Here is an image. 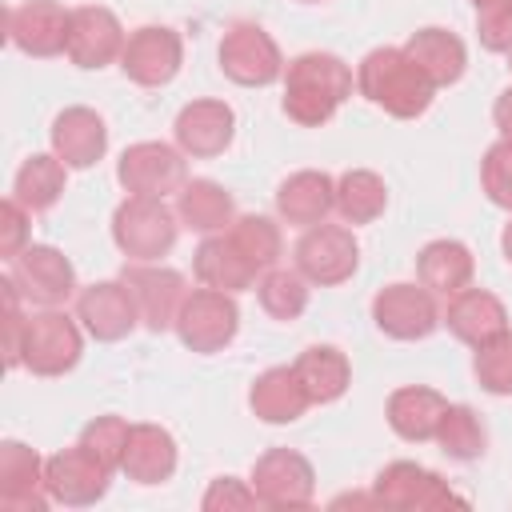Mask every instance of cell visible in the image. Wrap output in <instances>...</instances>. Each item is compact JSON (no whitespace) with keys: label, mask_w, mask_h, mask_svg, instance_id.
<instances>
[{"label":"cell","mask_w":512,"mask_h":512,"mask_svg":"<svg viewBox=\"0 0 512 512\" xmlns=\"http://www.w3.org/2000/svg\"><path fill=\"white\" fill-rule=\"evenodd\" d=\"M352 96V68L332 52H304L284 64V116L300 128H320Z\"/></svg>","instance_id":"6da1fadb"},{"label":"cell","mask_w":512,"mask_h":512,"mask_svg":"<svg viewBox=\"0 0 512 512\" xmlns=\"http://www.w3.org/2000/svg\"><path fill=\"white\" fill-rule=\"evenodd\" d=\"M356 92L396 120H416L432 108L436 84L404 48H372L356 68Z\"/></svg>","instance_id":"7a4b0ae2"},{"label":"cell","mask_w":512,"mask_h":512,"mask_svg":"<svg viewBox=\"0 0 512 512\" xmlns=\"http://www.w3.org/2000/svg\"><path fill=\"white\" fill-rule=\"evenodd\" d=\"M180 216L156 196H124L112 212V240L128 260H160L176 248Z\"/></svg>","instance_id":"3957f363"},{"label":"cell","mask_w":512,"mask_h":512,"mask_svg":"<svg viewBox=\"0 0 512 512\" xmlns=\"http://www.w3.org/2000/svg\"><path fill=\"white\" fill-rule=\"evenodd\" d=\"M80 320L60 312V308H44L32 312L24 320V344H20V364L32 376H64L80 364L84 352V336H80Z\"/></svg>","instance_id":"277c9868"},{"label":"cell","mask_w":512,"mask_h":512,"mask_svg":"<svg viewBox=\"0 0 512 512\" xmlns=\"http://www.w3.org/2000/svg\"><path fill=\"white\" fill-rule=\"evenodd\" d=\"M292 264H296V272L308 284L336 288V284H344V280L356 276V268H360V244H356L352 228L324 220V224L304 228V236L292 248Z\"/></svg>","instance_id":"5b68a950"},{"label":"cell","mask_w":512,"mask_h":512,"mask_svg":"<svg viewBox=\"0 0 512 512\" xmlns=\"http://www.w3.org/2000/svg\"><path fill=\"white\" fill-rule=\"evenodd\" d=\"M240 332V308H236V296L232 292H220V288H192L188 300L180 304V316H176V336L184 348L200 352V356H212L220 348H228Z\"/></svg>","instance_id":"8992f818"},{"label":"cell","mask_w":512,"mask_h":512,"mask_svg":"<svg viewBox=\"0 0 512 512\" xmlns=\"http://www.w3.org/2000/svg\"><path fill=\"white\" fill-rule=\"evenodd\" d=\"M220 72L240 88H268L284 80L280 44L252 20H236L220 36Z\"/></svg>","instance_id":"52a82bcc"},{"label":"cell","mask_w":512,"mask_h":512,"mask_svg":"<svg viewBox=\"0 0 512 512\" xmlns=\"http://www.w3.org/2000/svg\"><path fill=\"white\" fill-rule=\"evenodd\" d=\"M8 276L20 288V296L36 308H60L80 288L72 260L52 244H28L20 256L8 260Z\"/></svg>","instance_id":"ba28073f"},{"label":"cell","mask_w":512,"mask_h":512,"mask_svg":"<svg viewBox=\"0 0 512 512\" xmlns=\"http://www.w3.org/2000/svg\"><path fill=\"white\" fill-rule=\"evenodd\" d=\"M120 280L128 284V292L140 308V324L148 332L176 328L180 304L188 300V280L176 268H164L160 260H128Z\"/></svg>","instance_id":"9c48e42d"},{"label":"cell","mask_w":512,"mask_h":512,"mask_svg":"<svg viewBox=\"0 0 512 512\" xmlns=\"http://www.w3.org/2000/svg\"><path fill=\"white\" fill-rule=\"evenodd\" d=\"M116 180L124 184L128 196H172L188 184V164H184V152L164 144V140H140V144H128L120 164H116Z\"/></svg>","instance_id":"30bf717a"},{"label":"cell","mask_w":512,"mask_h":512,"mask_svg":"<svg viewBox=\"0 0 512 512\" xmlns=\"http://www.w3.org/2000/svg\"><path fill=\"white\" fill-rule=\"evenodd\" d=\"M372 504L400 508V512H416V508L428 512V508L464 504V496H456L440 472H432L424 464H412V460H392L372 480Z\"/></svg>","instance_id":"8fae6325"},{"label":"cell","mask_w":512,"mask_h":512,"mask_svg":"<svg viewBox=\"0 0 512 512\" xmlns=\"http://www.w3.org/2000/svg\"><path fill=\"white\" fill-rule=\"evenodd\" d=\"M184 64V40L168 24H144L128 32L120 52V72L140 88H164L176 80Z\"/></svg>","instance_id":"7c38bea8"},{"label":"cell","mask_w":512,"mask_h":512,"mask_svg":"<svg viewBox=\"0 0 512 512\" xmlns=\"http://www.w3.org/2000/svg\"><path fill=\"white\" fill-rule=\"evenodd\" d=\"M252 488L264 508H308L316 500V472L296 448H268L252 464Z\"/></svg>","instance_id":"4fadbf2b"},{"label":"cell","mask_w":512,"mask_h":512,"mask_svg":"<svg viewBox=\"0 0 512 512\" xmlns=\"http://www.w3.org/2000/svg\"><path fill=\"white\" fill-rule=\"evenodd\" d=\"M372 320L388 340H428L440 328L436 292L416 284H388L372 296Z\"/></svg>","instance_id":"5bb4252c"},{"label":"cell","mask_w":512,"mask_h":512,"mask_svg":"<svg viewBox=\"0 0 512 512\" xmlns=\"http://www.w3.org/2000/svg\"><path fill=\"white\" fill-rule=\"evenodd\" d=\"M108 468L88 456L80 444L72 448H60L44 460V484H48V496L52 504H64V508H88L96 500H104L108 492Z\"/></svg>","instance_id":"9a60e30c"},{"label":"cell","mask_w":512,"mask_h":512,"mask_svg":"<svg viewBox=\"0 0 512 512\" xmlns=\"http://www.w3.org/2000/svg\"><path fill=\"white\" fill-rule=\"evenodd\" d=\"M68 20L72 8H64L60 0H24L8 8V40L24 56L52 60L68 48Z\"/></svg>","instance_id":"2e32d148"},{"label":"cell","mask_w":512,"mask_h":512,"mask_svg":"<svg viewBox=\"0 0 512 512\" xmlns=\"http://www.w3.org/2000/svg\"><path fill=\"white\" fill-rule=\"evenodd\" d=\"M124 40L128 36H124V28H120L112 8L80 4V8H72V20H68V48H64V56L76 68H108L112 60H120Z\"/></svg>","instance_id":"e0dca14e"},{"label":"cell","mask_w":512,"mask_h":512,"mask_svg":"<svg viewBox=\"0 0 512 512\" xmlns=\"http://www.w3.org/2000/svg\"><path fill=\"white\" fill-rule=\"evenodd\" d=\"M76 320L84 324L92 340L112 344V340H124L140 324V308L124 280H100L76 292Z\"/></svg>","instance_id":"ac0fdd59"},{"label":"cell","mask_w":512,"mask_h":512,"mask_svg":"<svg viewBox=\"0 0 512 512\" xmlns=\"http://www.w3.org/2000/svg\"><path fill=\"white\" fill-rule=\"evenodd\" d=\"M172 136H176V148L192 160L224 156L236 136V112L224 100H192L176 112Z\"/></svg>","instance_id":"d6986e66"},{"label":"cell","mask_w":512,"mask_h":512,"mask_svg":"<svg viewBox=\"0 0 512 512\" xmlns=\"http://www.w3.org/2000/svg\"><path fill=\"white\" fill-rule=\"evenodd\" d=\"M440 324L468 348H480L488 340H496L500 332H508V308L496 292L488 288H460L456 296H448L444 312H440Z\"/></svg>","instance_id":"ffe728a7"},{"label":"cell","mask_w":512,"mask_h":512,"mask_svg":"<svg viewBox=\"0 0 512 512\" xmlns=\"http://www.w3.org/2000/svg\"><path fill=\"white\" fill-rule=\"evenodd\" d=\"M0 504L8 512H44L52 504L44 484V460L20 440L0 444Z\"/></svg>","instance_id":"44dd1931"},{"label":"cell","mask_w":512,"mask_h":512,"mask_svg":"<svg viewBox=\"0 0 512 512\" xmlns=\"http://www.w3.org/2000/svg\"><path fill=\"white\" fill-rule=\"evenodd\" d=\"M52 152L68 164V168H92L104 152H108V124L100 112L76 104V108H64L56 120H52Z\"/></svg>","instance_id":"7402d4cb"},{"label":"cell","mask_w":512,"mask_h":512,"mask_svg":"<svg viewBox=\"0 0 512 512\" xmlns=\"http://www.w3.org/2000/svg\"><path fill=\"white\" fill-rule=\"evenodd\" d=\"M276 212H280V220L292 224V228L324 224L328 212H336V180H332L328 172H316V168L292 172V176L276 188Z\"/></svg>","instance_id":"603a6c76"},{"label":"cell","mask_w":512,"mask_h":512,"mask_svg":"<svg viewBox=\"0 0 512 512\" xmlns=\"http://www.w3.org/2000/svg\"><path fill=\"white\" fill-rule=\"evenodd\" d=\"M444 412H448V400H444L436 388H428V384H404V388H396V392L388 396V404H384L388 428H392L400 440H408V444H428V440H436V428H440Z\"/></svg>","instance_id":"cb8c5ba5"},{"label":"cell","mask_w":512,"mask_h":512,"mask_svg":"<svg viewBox=\"0 0 512 512\" xmlns=\"http://www.w3.org/2000/svg\"><path fill=\"white\" fill-rule=\"evenodd\" d=\"M192 272L204 288H220V292H244L260 280V272L240 256V248L232 244L228 232H212L200 240V248L192 252Z\"/></svg>","instance_id":"d4e9b609"},{"label":"cell","mask_w":512,"mask_h":512,"mask_svg":"<svg viewBox=\"0 0 512 512\" xmlns=\"http://www.w3.org/2000/svg\"><path fill=\"white\" fill-rule=\"evenodd\" d=\"M248 408L264 424H292V420H300L312 408V400H308L296 368H268V372H260L252 380Z\"/></svg>","instance_id":"484cf974"},{"label":"cell","mask_w":512,"mask_h":512,"mask_svg":"<svg viewBox=\"0 0 512 512\" xmlns=\"http://www.w3.org/2000/svg\"><path fill=\"white\" fill-rule=\"evenodd\" d=\"M120 472L136 484H164L176 472V440L168 428L160 424H132L128 448H124V464Z\"/></svg>","instance_id":"4316f807"},{"label":"cell","mask_w":512,"mask_h":512,"mask_svg":"<svg viewBox=\"0 0 512 512\" xmlns=\"http://www.w3.org/2000/svg\"><path fill=\"white\" fill-rule=\"evenodd\" d=\"M476 276V260L460 240H428L416 252V280L436 296H456Z\"/></svg>","instance_id":"83f0119b"},{"label":"cell","mask_w":512,"mask_h":512,"mask_svg":"<svg viewBox=\"0 0 512 512\" xmlns=\"http://www.w3.org/2000/svg\"><path fill=\"white\" fill-rule=\"evenodd\" d=\"M176 216L184 228L200 232V236H212V232H228L232 220H236V200L224 184L216 180H188L180 192H176Z\"/></svg>","instance_id":"f1b7e54d"},{"label":"cell","mask_w":512,"mask_h":512,"mask_svg":"<svg viewBox=\"0 0 512 512\" xmlns=\"http://www.w3.org/2000/svg\"><path fill=\"white\" fill-rule=\"evenodd\" d=\"M404 52L424 68V76L436 88L456 84L464 76V68H468V48L448 28H420V32H412L408 44H404Z\"/></svg>","instance_id":"f546056e"},{"label":"cell","mask_w":512,"mask_h":512,"mask_svg":"<svg viewBox=\"0 0 512 512\" xmlns=\"http://www.w3.org/2000/svg\"><path fill=\"white\" fill-rule=\"evenodd\" d=\"M296 376L312 404H336L352 384V364L336 344H312L296 356Z\"/></svg>","instance_id":"4dcf8cb0"},{"label":"cell","mask_w":512,"mask_h":512,"mask_svg":"<svg viewBox=\"0 0 512 512\" xmlns=\"http://www.w3.org/2000/svg\"><path fill=\"white\" fill-rule=\"evenodd\" d=\"M64 176H68V164L56 152H32L12 180V196L28 212H48L64 196Z\"/></svg>","instance_id":"1f68e13d"},{"label":"cell","mask_w":512,"mask_h":512,"mask_svg":"<svg viewBox=\"0 0 512 512\" xmlns=\"http://www.w3.org/2000/svg\"><path fill=\"white\" fill-rule=\"evenodd\" d=\"M388 208V188L376 172L368 168H348L340 180H336V212L344 224H372L380 220Z\"/></svg>","instance_id":"d6a6232c"},{"label":"cell","mask_w":512,"mask_h":512,"mask_svg":"<svg viewBox=\"0 0 512 512\" xmlns=\"http://www.w3.org/2000/svg\"><path fill=\"white\" fill-rule=\"evenodd\" d=\"M228 236H232V244L240 248V256H244L256 272L276 268V264H280V256H284L280 224H276V220H268V216H256V212L236 216V220H232V228H228Z\"/></svg>","instance_id":"836d02e7"},{"label":"cell","mask_w":512,"mask_h":512,"mask_svg":"<svg viewBox=\"0 0 512 512\" xmlns=\"http://www.w3.org/2000/svg\"><path fill=\"white\" fill-rule=\"evenodd\" d=\"M256 300L272 320H300L308 308V280L296 268H268L256 280Z\"/></svg>","instance_id":"e575fe53"},{"label":"cell","mask_w":512,"mask_h":512,"mask_svg":"<svg viewBox=\"0 0 512 512\" xmlns=\"http://www.w3.org/2000/svg\"><path fill=\"white\" fill-rule=\"evenodd\" d=\"M436 444L452 460H480L484 448H488V432H484V420L476 416V408L448 404V412H444V420L436 428Z\"/></svg>","instance_id":"d590c367"},{"label":"cell","mask_w":512,"mask_h":512,"mask_svg":"<svg viewBox=\"0 0 512 512\" xmlns=\"http://www.w3.org/2000/svg\"><path fill=\"white\" fill-rule=\"evenodd\" d=\"M128 436H132V424H128L124 416H96V420L84 424V432H80L76 444H80L88 456H96L108 472H116V468L124 464Z\"/></svg>","instance_id":"8d00e7d4"},{"label":"cell","mask_w":512,"mask_h":512,"mask_svg":"<svg viewBox=\"0 0 512 512\" xmlns=\"http://www.w3.org/2000/svg\"><path fill=\"white\" fill-rule=\"evenodd\" d=\"M472 372H476L484 392L512 396V332H500L496 340L480 344L472 356Z\"/></svg>","instance_id":"74e56055"},{"label":"cell","mask_w":512,"mask_h":512,"mask_svg":"<svg viewBox=\"0 0 512 512\" xmlns=\"http://www.w3.org/2000/svg\"><path fill=\"white\" fill-rule=\"evenodd\" d=\"M480 188L496 208L512 212V144L496 140L480 160Z\"/></svg>","instance_id":"f35d334b"},{"label":"cell","mask_w":512,"mask_h":512,"mask_svg":"<svg viewBox=\"0 0 512 512\" xmlns=\"http://www.w3.org/2000/svg\"><path fill=\"white\" fill-rule=\"evenodd\" d=\"M28 224H32V212L16 200V196H4L0 200V256L12 260L20 256L32 240H28Z\"/></svg>","instance_id":"ab89813d"},{"label":"cell","mask_w":512,"mask_h":512,"mask_svg":"<svg viewBox=\"0 0 512 512\" xmlns=\"http://www.w3.org/2000/svg\"><path fill=\"white\" fill-rule=\"evenodd\" d=\"M204 512H236V508H256L260 496L252 488V480H236V476H220L208 484L204 492Z\"/></svg>","instance_id":"60d3db41"},{"label":"cell","mask_w":512,"mask_h":512,"mask_svg":"<svg viewBox=\"0 0 512 512\" xmlns=\"http://www.w3.org/2000/svg\"><path fill=\"white\" fill-rule=\"evenodd\" d=\"M476 36L488 52H512V0L496 4V8H484L476 12Z\"/></svg>","instance_id":"b9f144b4"},{"label":"cell","mask_w":512,"mask_h":512,"mask_svg":"<svg viewBox=\"0 0 512 512\" xmlns=\"http://www.w3.org/2000/svg\"><path fill=\"white\" fill-rule=\"evenodd\" d=\"M492 120H496V128H500V140L512 144V88H504V92L496 96V104H492Z\"/></svg>","instance_id":"7bdbcfd3"},{"label":"cell","mask_w":512,"mask_h":512,"mask_svg":"<svg viewBox=\"0 0 512 512\" xmlns=\"http://www.w3.org/2000/svg\"><path fill=\"white\" fill-rule=\"evenodd\" d=\"M500 248H504V260L512 264V220L504 224V232H500Z\"/></svg>","instance_id":"ee69618b"},{"label":"cell","mask_w":512,"mask_h":512,"mask_svg":"<svg viewBox=\"0 0 512 512\" xmlns=\"http://www.w3.org/2000/svg\"><path fill=\"white\" fill-rule=\"evenodd\" d=\"M476 4V12H484V8H496V4H504V0H472Z\"/></svg>","instance_id":"f6af8a7d"},{"label":"cell","mask_w":512,"mask_h":512,"mask_svg":"<svg viewBox=\"0 0 512 512\" xmlns=\"http://www.w3.org/2000/svg\"><path fill=\"white\" fill-rule=\"evenodd\" d=\"M508 68H512V52H508Z\"/></svg>","instance_id":"bcb514c9"},{"label":"cell","mask_w":512,"mask_h":512,"mask_svg":"<svg viewBox=\"0 0 512 512\" xmlns=\"http://www.w3.org/2000/svg\"><path fill=\"white\" fill-rule=\"evenodd\" d=\"M304 4H316V0H304Z\"/></svg>","instance_id":"7dc6e473"}]
</instances>
